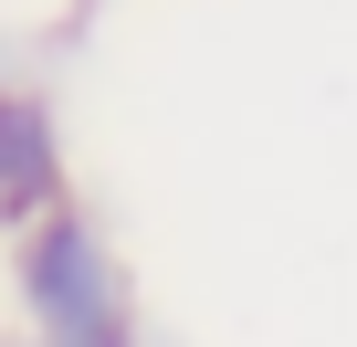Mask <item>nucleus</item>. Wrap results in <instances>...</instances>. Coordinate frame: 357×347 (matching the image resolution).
I'll use <instances>...</instances> for the list:
<instances>
[{"label":"nucleus","mask_w":357,"mask_h":347,"mask_svg":"<svg viewBox=\"0 0 357 347\" xmlns=\"http://www.w3.org/2000/svg\"><path fill=\"white\" fill-rule=\"evenodd\" d=\"M22 305L43 347H137V284L84 211H53L22 242Z\"/></svg>","instance_id":"1"},{"label":"nucleus","mask_w":357,"mask_h":347,"mask_svg":"<svg viewBox=\"0 0 357 347\" xmlns=\"http://www.w3.org/2000/svg\"><path fill=\"white\" fill-rule=\"evenodd\" d=\"M63 200V147H53V105L43 95H0V221H53Z\"/></svg>","instance_id":"2"}]
</instances>
